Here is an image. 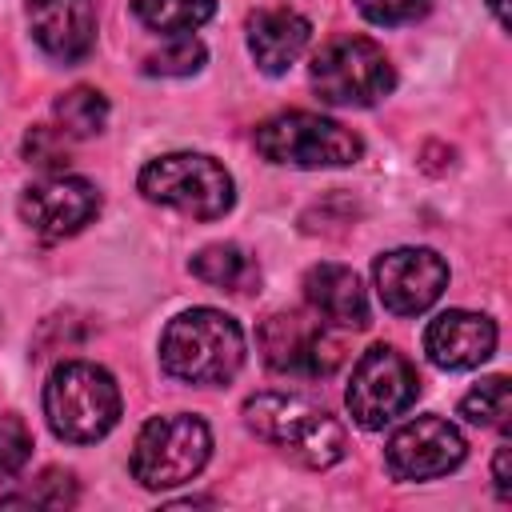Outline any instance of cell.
<instances>
[{"instance_id": "cell-11", "label": "cell", "mask_w": 512, "mask_h": 512, "mask_svg": "<svg viewBox=\"0 0 512 512\" xmlns=\"http://www.w3.org/2000/svg\"><path fill=\"white\" fill-rule=\"evenodd\" d=\"M468 444L444 416H416L392 432L384 448V464L396 480H436L460 468Z\"/></svg>"}, {"instance_id": "cell-3", "label": "cell", "mask_w": 512, "mask_h": 512, "mask_svg": "<svg viewBox=\"0 0 512 512\" xmlns=\"http://www.w3.org/2000/svg\"><path fill=\"white\" fill-rule=\"evenodd\" d=\"M48 428L68 444H96L120 420V388L108 368L92 360H64L44 384Z\"/></svg>"}, {"instance_id": "cell-19", "label": "cell", "mask_w": 512, "mask_h": 512, "mask_svg": "<svg viewBox=\"0 0 512 512\" xmlns=\"http://www.w3.org/2000/svg\"><path fill=\"white\" fill-rule=\"evenodd\" d=\"M56 124H60V132L64 136H96V132H104V124H108V100H104V92H96V88H68L60 100H56Z\"/></svg>"}, {"instance_id": "cell-27", "label": "cell", "mask_w": 512, "mask_h": 512, "mask_svg": "<svg viewBox=\"0 0 512 512\" xmlns=\"http://www.w3.org/2000/svg\"><path fill=\"white\" fill-rule=\"evenodd\" d=\"M488 8H492V16H496V24L508 28V8H504V0H488Z\"/></svg>"}, {"instance_id": "cell-23", "label": "cell", "mask_w": 512, "mask_h": 512, "mask_svg": "<svg viewBox=\"0 0 512 512\" xmlns=\"http://www.w3.org/2000/svg\"><path fill=\"white\" fill-rule=\"evenodd\" d=\"M24 160L36 164V168H44L48 176L52 172H64V164H68V136L60 128H48V124L32 128L24 136Z\"/></svg>"}, {"instance_id": "cell-2", "label": "cell", "mask_w": 512, "mask_h": 512, "mask_svg": "<svg viewBox=\"0 0 512 512\" xmlns=\"http://www.w3.org/2000/svg\"><path fill=\"white\" fill-rule=\"evenodd\" d=\"M160 364L184 384H224L244 364V332L228 312L188 308L160 336Z\"/></svg>"}, {"instance_id": "cell-7", "label": "cell", "mask_w": 512, "mask_h": 512, "mask_svg": "<svg viewBox=\"0 0 512 512\" xmlns=\"http://www.w3.org/2000/svg\"><path fill=\"white\" fill-rule=\"evenodd\" d=\"M312 88L324 104L372 108L396 88L392 60L368 36H336L312 60Z\"/></svg>"}, {"instance_id": "cell-26", "label": "cell", "mask_w": 512, "mask_h": 512, "mask_svg": "<svg viewBox=\"0 0 512 512\" xmlns=\"http://www.w3.org/2000/svg\"><path fill=\"white\" fill-rule=\"evenodd\" d=\"M508 456H512V448H508V444H500V448H496V460H492V484H496V496H500V500H512V480H508Z\"/></svg>"}, {"instance_id": "cell-18", "label": "cell", "mask_w": 512, "mask_h": 512, "mask_svg": "<svg viewBox=\"0 0 512 512\" xmlns=\"http://www.w3.org/2000/svg\"><path fill=\"white\" fill-rule=\"evenodd\" d=\"M132 12L144 28L160 36H192L212 20L216 0H132Z\"/></svg>"}, {"instance_id": "cell-16", "label": "cell", "mask_w": 512, "mask_h": 512, "mask_svg": "<svg viewBox=\"0 0 512 512\" xmlns=\"http://www.w3.org/2000/svg\"><path fill=\"white\" fill-rule=\"evenodd\" d=\"M304 296L316 316L336 328H368V296L352 268L344 264H316L304 276Z\"/></svg>"}, {"instance_id": "cell-12", "label": "cell", "mask_w": 512, "mask_h": 512, "mask_svg": "<svg viewBox=\"0 0 512 512\" xmlns=\"http://www.w3.org/2000/svg\"><path fill=\"white\" fill-rule=\"evenodd\" d=\"M372 276L380 304L392 316H420L448 288V264L432 248H392L376 260Z\"/></svg>"}, {"instance_id": "cell-8", "label": "cell", "mask_w": 512, "mask_h": 512, "mask_svg": "<svg viewBox=\"0 0 512 512\" xmlns=\"http://www.w3.org/2000/svg\"><path fill=\"white\" fill-rule=\"evenodd\" d=\"M324 316H304V312H276L260 324L256 344L264 364L276 376L292 380H320L332 376L344 360V340L332 332Z\"/></svg>"}, {"instance_id": "cell-6", "label": "cell", "mask_w": 512, "mask_h": 512, "mask_svg": "<svg viewBox=\"0 0 512 512\" xmlns=\"http://www.w3.org/2000/svg\"><path fill=\"white\" fill-rule=\"evenodd\" d=\"M252 144L268 164H288V168H348L364 152L356 132L316 112L268 116L252 132Z\"/></svg>"}, {"instance_id": "cell-21", "label": "cell", "mask_w": 512, "mask_h": 512, "mask_svg": "<svg viewBox=\"0 0 512 512\" xmlns=\"http://www.w3.org/2000/svg\"><path fill=\"white\" fill-rule=\"evenodd\" d=\"M204 56L208 52H204V44L196 36H172L160 52H152L144 60V72L148 76H192V72H200Z\"/></svg>"}, {"instance_id": "cell-15", "label": "cell", "mask_w": 512, "mask_h": 512, "mask_svg": "<svg viewBox=\"0 0 512 512\" xmlns=\"http://www.w3.org/2000/svg\"><path fill=\"white\" fill-rule=\"evenodd\" d=\"M312 40V24L296 8H260L248 16V52L260 72L280 76L288 72Z\"/></svg>"}, {"instance_id": "cell-10", "label": "cell", "mask_w": 512, "mask_h": 512, "mask_svg": "<svg viewBox=\"0 0 512 512\" xmlns=\"http://www.w3.org/2000/svg\"><path fill=\"white\" fill-rule=\"evenodd\" d=\"M100 212V188L84 176L52 172L24 188L20 196V220L40 240H64L76 236L84 224H92Z\"/></svg>"}, {"instance_id": "cell-4", "label": "cell", "mask_w": 512, "mask_h": 512, "mask_svg": "<svg viewBox=\"0 0 512 512\" xmlns=\"http://www.w3.org/2000/svg\"><path fill=\"white\" fill-rule=\"evenodd\" d=\"M140 192L152 204L176 208L196 220H220L236 200L228 168L204 152H168L148 160L140 168Z\"/></svg>"}, {"instance_id": "cell-13", "label": "cell", "mask_w": 512, "mask_h": 512, "mask_svg": "<svg viewBox=\"0 0 512 512\" xmlns=\"http://www.w3.org/2000/svg\"><path fill=\"white\" fill-rule=\"evenodd\" d=\"M28 28L52 60L72 64L96 44V8L92 0H28Z\"/></svg>"}, {"instance_id": "cell-14", "label": "cell", "mask_w": 512, "mask_h": 512, "mask_svg": "<svg viewBox=\"0 0 512 512\" xmlns=\"http://www.w3.org/2000/svg\"><path fill=\"white\" fill-rule=\"evenodd\" d=\"M424 352L436 368H448V372L476 368L496 352V324L488 316L464 312V308L440 312L424 328Z\"/></svg>"}, {"instance_id": "cell-9", "label": "cell", "mask_w": 512, "mask_h": 512, "mask_svg": "<svg viewBox=\"0 0 512 512\" xmlns=\"http://www.w3.org/2000/svg\"><path fill=\"white\" fill-rule=\"evenodd\" d=\"M416 392H420V376H416L412 360L404 352H396L392 344H372L356 360L344 400H348L352 420L360 428L376 432V428L400 420L416 404Z\"/></svg>"}, {"instance_id": "cell-5", "label": "cell", "mask_w": 512, "mask_h": 512, "mask_svg": "<svg viewBox=\"0 0 512 512\" xmlns=\"http://www.w3.org/2000/svg\"><path fill=\"white\" fill-rule=\"evenodd\" d=\"M208 452H212L208 424L188 412H168V416H152L136 432L128 464L144 488L164 492V488L188 484L208 464Z\"/></svg>"}, {"instance_id": "cell-22", "label": "cell", "mask_w": 512, "mask_h": 512, "mask_svg": "<svg viewBox=\"0 0 512 512\" xmlns=\"http://www.w3.org/2000/svg\"><path fill=\"white\" fill-rule=\"evenodd\" d=\"M4 508L8 504H40V508H68L76 504V476L72 472H60V468H48L28 492H16V496H4L0 500Z\"/></svg>"}, {"instance_id": "cell-25", "label": "cell", "mask_w": 512, "mask_h": 512, "mask_svg": "<svg viewBox=\"0 0 512 512\" xmlns=\"http://www.w3.org/2000/svg\"><path fill=\"white\" fill-rule=\"evenodd\" d=\"M352 4L360 8L364 20L384 24V28L412 24V20H420V16L432 8V0H352Z\"/></svg>"}, {"instance_id": "cell-24", "label": "cell", "mask_w": 512, "mask_h": 512, "mask_svg": "<svg viewBox=\"0 0 512 512\" xmlns=\"http://www.w3.org/2000/svg\"><path fill=\"white\" fill-rule=\"evenodd\" d=\"M32 452V436L16 412H0V480H12Z\"/></svg>"}, {"instance_id": "cell-17", "label": "cell", "mask_w": 512, "mask_h": 512, "mask_svg": "<svg viewBox=\"0 0 512 512\" xmlns=\"http://www.w3.org/2000/svg\"><path fill=\"white\" fill-rule=\"evenodd\" d=\"M188 268H192L196 280H204V284H212L220 292H236V296L252 292L260 284V268L240 244H208V248H200L192 256Z\"/></svg>"}, {"instance_id": "cell-20", "label": "cell", "mask_w": 512, "mask_h": 512, "mask_svg": "<svg viewBox=\"0 0 512 512\" xmlns=\"http://www.w3.org/2000/svg\"><path fill=\"white\" fill-rule=\"evenodd\" d=\"M512 412V392H508V376H488L480 380L464 400H460V416L468 424L480 428H504Z\"/></svg>"}, {"instance_id": "cell-1", "label": "cell", "mask_w": 512, "mask_h": 512, "mask_svg": "<svg viewBox=\"0 0 512 512\" xmlns=\"http://www.w3.org/2000/svg\"><path fill=\"white\" fill-rule=\"evenodd\" d=\"M244 424L264 444H272L280 456H288L292 464L312 468V472H324V468L340 464L344 452H348L344 424L328 408H320L304 396H292V392H256V396H248Z\"/></svg>"}]
</instances>
